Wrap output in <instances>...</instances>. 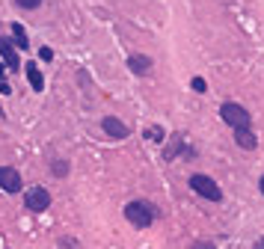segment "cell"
Instances as JSON below:
<instances>
[{
	"label": "cell",
	"instance_id": "6da1fadb",
	"mask_svg": "<svg viewBox=\"0 0 264 249\" xmlns=\"http://www.w3.org/2000/svg\"><path fill=\"white\" fill-rule=\"evenodd\" d=\"M125 219L131 222L134 228H149L155 219H158V208L146 199H134L125 205Z\"/></svg>",
	"mask_w": 264,
	"mask_h": 249
},
{
	"label": "cell",
	"instance_id": "7a4b0ae2",
	"mask_svg": "<svg viewBox=\"0 0 264 249\" xmlns=\"http://www.w3.org/2000/svg\"><path fill=\"white\" fill-rule=\"evenodd\" d=\"M220 116H223V122L229 125L231 131H249V125H252L249 110L243 104H234V101H226L220 107Z\"/></svg>",
	"mask_w": 264,
	"mask_h": 249
},
{
	"label": "cell",
	"instance_id": "3957f363",
	"mask_svg": "<svg viewBox=\"0 0 264 249\" xmlns=\"http://www.w3.org/2000/svg\"><path fill=\"white\" fill-rule=\"evenodd\" d=\"M190 187H193L196 196L208 199V202H223V190H220V184H217L211 175H202V172L190 175Z\"/></svg>",
	"mask_w": 264,
	"mask_h": 249
},
{
	"label": "cell",
	"instance_id": "277c9868",
	"mask_svg": "<svg viewBox=\"0 0 264 249\" xmlns=\"http://www.w3.org/2000/svg\"><path fill=\"white\" fill-rule=\"evenodd\" d=\"M24 208H27L30 214H45V211L51 208V193H48L45 187H30V190L24 193Z\"/></svg>",
	"mask_w": 264,
	"mask_h": 249
},
{
	"label": "cell",
	"instance_id": "5b68a950",
	"mask_svg": "<svg viewBox=\"0 0 264 249\" xmlns=\"http://www.w3.org/2000/svg\"><path fill=\"white\" fill-rule=\"evenodd\" d=\"M0 57H3V62H6V68H9V71H21L18 48H15V42H12V39H6V36H0Z\"/></svg>",
	"mask_w": 264,
	"mask_h": 249
},
{
	"label": "cell",
	"instance_id": "8992f818",
	"mask_svg": "<svg viewBox=\"0 0 264 249\" xmlns=\"http://www.w3.org/2000/svg\"><path fill=\"white\" fill-rule=\"evenodd\" d=\"M0 190L3 193H21V172L15 166H0Z\"/></svg>",
	"mask_w": 264,
	"mask_h": 249
},
{
	"label": "cell",
	"instance_id": "52a82bcc",
	"mask_svg": "<svg viewBox=\"0 0 264 249\" xmlns=\"http://www.w3.org/2000/svg\"><path fill=\"white\" fill-rule=\"evenodd\" d=\"M101 128H104V134H107L110 140H125V137L131 134V128L122 122V119H116V116H104V119H101Z\"/></svg>",
	"mask_w": 264,
	"mask_h": 249
},
{
	"label": "cell",
	"instance_id": "ba28073f",
	"mask_svg": "<svg viewBox=\"0 0 264 249\" xmlns=\"http://www.w3.org/2000/svg\"><path fill=\"white\" fill-rule=\"evenodd\" d=\"M178 155H193V149H187V140L181 134H175L172 140H166V149H164V160H175Z\"/></svg>",
	"mask_w": 264,
	"mask_h": 249
},
{
	"label": "cell",
	"instance_id": "9c48e42d",
	"mask_svg": "<svg viewBox=\"0 0 264 249\" xmlns=\"http://www.w3.org/2000/svg\"><path fill=\"white\" fill-rule=\"evenodd\" d=\"M128 68H131L134 74H140V77H149V74H152V57L134 54L131 60H128Z\"/></svg>",
	"mask_w": 264,
	"mask_h": 249
},
{
	"label": "cell",
	"instance_id": "30bf717a",
	"mask_svg": "<svg viewBox=\"0 0 264 249\" xmlns=\"http://www.w3.org/2000/svg\"><path fill=\"white\" fill-rule=\"evenodd\" d=\"M24 71H27V80H30V86H33L36 92H45V74H42V68L36 62H27Z\"/></svg>",
	"mask_w": 264,
	"mask_h": 249
},
{
	"label": "cell",
	"instance_id": "8fae6325",
	"mask_svg": "<svg viewBox=\"0 0 264 249\" xmlns=\"http://www.w3.org/2000/svg\"><path fill=\"white\" fill-rule=\"evenodd\" d=\"M234 143H237L243 152H252V149H258V137H255L252 131H234Z\"/></svg>",
	"mask_w": 264,
	"mask_h": 249
},
{
	"label": "cell",
	"instance_id": "7c38bea8",
	"mask_svg": "<svg viewBox=\"0 0 264 249\" xmlns=\"http://www.w3.org/2000/svg\"><path fill=\"white\" fill-rule=\"evenodd\" d=\"M12 42H15V48H21V51L30 48V39H27V33H24L21 24H12Z\"/></svg>",
	"mask_w": 264,
	"mask_h": 249
},
{
	"label": "cell",
	"instance_id": "4fadbf2b",
	"mask_svg": "<svg viewBox=\"0 0 264 249\" xmlns=\"http://www.w3.org/2000/svg\"><path fill=\"white\" fill-rule=\"evenodd\" d=\"M146 140H152V143H164V128H161V125L146 128Z\"/></svg>",
	"mask_w": 264,
	"mask_h": 249
},
{
	"label": "cell",
	"instance_id": "5bb4252c",
	"mask_svg": "<svg viewBox=\"0 0 264 249\" xmlns=\"http://www.w3.org/2000/svg\"><path fill=\"white\" fill-rule=\"evenodd\" d=\"M51 172H54L57 178H66L68 175V163L66 160H54V163H51Z\"/></svg>",
	"mask_w": 264,
	"mask_h": 249
},
{
	"label": "cell",
	"instance_id": "9a60e30c",
	"mask_svg": "<svg viewBox=\"0 0 264 249\" xmlns=\"http://www.w3.org/2000/svg\"><path fill=\"white\" fill-rule=\"evenodd\" d=\"M190 86H193V92H208V83H205V77H193V80H190Z\"/></svg>",
	"mask_w": 264,
	"mask_h": 249
},
{
	"label": "cell",
	"instance_id": "2e32d148",
	"mask_svg": "<svg viewBox=\"0 0 264 249\" xmlns=\"http://www.w3.org/2000/svg\"><path fill=\"white\" fill-rule=\"evenodd\" d=\"M15 6H21V9H39L42 0H15Z\"/></svg>",
	"mask_w": 264,
	"mask_h": 249
},
{
	"label": "cell",
	"instance_id": "e0dca14e",
	"mask_svg": "<svg viewBox=\"0 0 264 249\" xmlns=\"http://www.w3.org/2000/svg\"><path fill=\"white\" fill-rule=\"evenodd\" d=\"M60 249H80V243L74 237H60Z\"/></svg>",
	"mask_w": 264,
	"mask_h": 249
},
{
	"label": "cell",
	"instance_id": "ac0fdd59",
	"mask_svg": "<svg viewBox=\"0 0 264 249\" xmlns=\"http://www.w3.org/2000/svg\"><path fill=\"white\" fill-rule=\"evenodd\" d=\"M193 249H217L211 240H193Z\"/></svg>",
	"mask_w": 264,
	"mask_h": 249
},
{
	"label": "cell",
	"instance_id": "d6986e66",
	"mask_svg": "<svg viewBox=\"0 0 264 249\" xmlns=\"http://www.w3.org/2000/svg\"><path fill=\"white\" fill-rule=\"evenodd\" d=\"M39 57H42L45 62H51V60H54V51H51V48H42V51H39Z\"/></svg>",
	"mask_w": 264,
	"mask_h": 249
},
{
	"label": "cell",
	"instance_id": "ffe728a7",
	"mask_svg": "<svg viewBox=\"0 0 264 249\" xmlns=\"http://www.w3.org/2000/svg\"><path fill=\"white\" fill-rule=\"evenodd\" d=\"M12 92V89H9V83H6V80H0V95H9Z\"/></svg>",
	"mask_w": 264,
	"mask_h": 249
},
{
	"label": "cell",
	"instance_id": "44dd1931",
	"mask_svg": "<svg viewBox=\"0 0 264 249\" xmlns=\"http://www.w3.org/2000/svg\"><path fill=\"white\" fill-rule=\"evenodd\" d=\"M252 249H264V237H258V240H255V246Z\"/></svg>",
	"mask_w": 264,
	"mask_h": 249
},
{
	"label": "cell",
	"instance_id": "7402d4cb",
	"mask_svg": "<svg viewBox=\"0 0 264 249\" xmlns=\"http://www.w3.org/2000/svg\"><path fill=\"white\" fill-rule=\"evenodd\" d=\"M0 80H6V65H0Z\"/></svg>",
	"mask_w": 264,
	"mask_h": 249
},
{
	"label": "cell",
	"instance_id": "603a6c76",
	"mask_svg": "<svg viewBox=\"0 0 264 249\" xmlns=\"http://www.w3.org/2000/svg\"><path fill=\"white\" fill-rule=\"evenodd\" d=\"M258 190H261V196H264V175L258 178Z\"/></svg>",
	"mask_w": 264,
	"mask_h": 249
}]
</instances>
